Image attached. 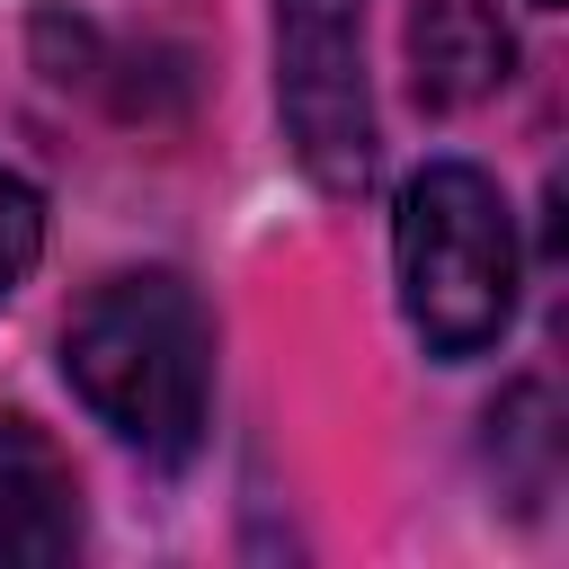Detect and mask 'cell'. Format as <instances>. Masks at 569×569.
<instances>
[{
    "label": "cell",
    "mask_w": 569,
    "mask_h": 569,
    "mask_svg": "<svg viewBox=\"0 0 569 569\" xmlns=\"http://www.w3.org/2000/svg\"><path fill=\"white\" fill-rule=\"evenodd\" d=\"M516 44L489 0H418L409 9V80L427 107H471L507 80Z\"/></svg>",
    "instance_id": "5"
},
{
    "label": "cell",
    "mask_w": 569,
    "mask_h": 569,
    "mask_svg": "<svg viewBox=\"0 0 569 569\" xmlns=\"http://www.w3.org/2000/svg\"><path fill=\"white\" fill-rule=\"evenodd\" d=\"M80 551V480L71 453L36 418H0V569H62Z\"/></svg>",
    "instance_id": "4"
},
{
    "label": "cell",
    "mask_w": 569,
    "mask_h": 569,
    "mask_svg": "<svg viewBox=\"0 0 569 569\" xmlns=\"http://www.w3.org/2000/svg\"><path fill=\"white\" fill-rule=\"evenodd\" d=\"M36 258H44V196L18 169H0V302L36 276Z\"/></svg>",
    "instance_id": "6"
},
{
    "label": "cell",
    "mask_w": 569,
    "mask_h": 569,
    "mask_svg": "<svg viewBox=\"0 0 569 569\" xmlns=\"http://www.w3.org/2000/svg\"><path fill=\"white\" fill-rule=\"evenodd\" d=\"M276 107L293 160L320 196L373 187V89H365V0H276Z\"/></svg>",
    "instance_id": "3"
},
{
    "label": "cell",
    "mask_w": 569,
    "mask_h": 569,
    "mask_svg": "<svg viewBox=\"0 0 569 569\" xmlns=\"http://www.w3.org/2000/svg\"><path fill=\"white\" fill-rule=\"evenodd\" d=\"M391 258H400V311H409L427 356L462 365V356H489L507 338L525 258H516V213H507L489 169L427 160L400 187Z\"/></svg>",
    "instance_id": "2"
},
{
    "label": "cell",
    "mask_w": 569,
    "mask_h": 569,
    "mask_svg": "<svg viewBox=\"0 0 569 569\" xmlns=\"http://www.w3.org/2000/svg\"><path fill=\"white\" fill-rule=\"evenodd\" d=\"M542 9H560V0H542Z\"/></svg>",
    "instance_id": "7"
},
{
    "label": "cell",
    "mask_w": 569,
    "mask_h": 569,
    "mask_svg": "<svg viewBox=\"0 0 569 569\" xmlns=\"http://www.w3.org/2000/svg\"><path fill=\"white\" fill-rule=\"evenodd\" d=\"M62 382L89 400V418L116 445L178 471L204 445V409H213V320L196 284L169 267L89 284V302L62 320Z\"/></svg>",
    "instance_id": "1"
}]
</instances>
